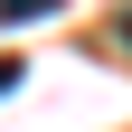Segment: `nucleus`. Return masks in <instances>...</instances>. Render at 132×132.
Returning <instances> with one entry per match:
<instances>
[{"label": "nucleus", "mask_w": 132, "mask_h": 132, "mask_svg": "<svg viewBox=\"0 0 132 132\" xmlns=\"http://www.w3.org/2000/svg\"><path fill=\"white\" fill-rule=\"evenodd\" d=\"M113 38H123V47H132V19H113Z\"/></svg>", "instance_id": "obj_3"}, {"label": "nucleus", "mask_w": 132, "mask_h": 132, "mask_svg": "<svg viewBox=\"0 0 132 132\" xmlns=\"http://www.w3.org/2000/svg\"><path fill=\"white\" fill-rule=\"evenodd\" d=\"M47 10H57V0H0V19H10V28H28V19H47Z\"/></svg>", "instance_id": "obj_1"}, {"label": "nucleus", "mask_w": 132, "mask_h": 132, "mask_svg": "<svg viewBox=\"0 0 132 132\" xmlns=\"http://www.w3.org/2000/svg\"><path fill=\"white\" fill-rule=\"evenodd\" d=\"M19 76H28V66H19V57H0V94H10V85H19Z\"/></svg>", "instance_id": "obj_2"}]
</instances>
